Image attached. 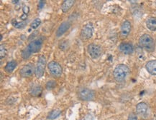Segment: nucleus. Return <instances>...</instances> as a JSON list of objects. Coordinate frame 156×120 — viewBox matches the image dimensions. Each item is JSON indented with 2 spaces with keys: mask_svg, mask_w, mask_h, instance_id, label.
Returning a JSON list of instances; mask_svg holds the SVG:
<instances>
[{
  "mask_svg": "<svg viewBox=\"0 0 156 120\" xmlns=\"http://www.w3.org/2000/svg\"><path fill=\"white\" fill-rule=\"evenodd\" d=\"M69 41L67 40H63V41H61L59 42V44H58V47L61 49L62 50H66L69 48Z\"/></svg>",
  "mask_w": 156,
  "mask_h": 120,
  "instance_id": "nucleus-21",
  "label": "nucleus"
},
{
  "mask_svg": "<svg viewBox=\"0 0 156 120\" xmlns=\"http://www.w3.org/2000/svg\"><path fill=\"white\" fill-rule=\"evenodd\" d=\"M12 24L14 27L19 29V28H22V27H25L26 22H25V21H22V22H17V21H16V19H12Z\"/></svg>",
  "mask_w": 156,
  "mask_h": 120,
  "instance_id": "nucleus-20",
  "label": "nucleus"
},
{
  "mask_svg": "<svg viewBox=\"0 0 156 120\" xmlns=\"http://www.w3.org/2000/svg\"><path fill=\"white\" fill-rule=\"evenodd\" d=\"M129 72L130 69L125 64H119L114 70V77L117 82H123L126 79L127 76L129 74Z\"/></svg>",
  "mask_w": 156,
  "mask_h": 120,
  "instance_id": "nucleus-2",
  "label": "nucleus"
},
{
  "mask_svg": "<svg viewBox=\"0 0 156 120\" xmlns=\"http://www.w3.org/2000/svg\"><path fill=\"white\" fill-rule=\"evenodd\" d=\"M44 4H45V2L43 1H40L38 3V9H41L42 8H43V6H44Z\"/></svg>",
  "mask_w": 156,
  "mask_h": 120,
  "instance_id": "nucleus-27",
  "label": "nucleus"
},
{
  "mask_svg": "<svg viewBox=\"0 0 156 120\" xmlns=\"http://www.w3.org/2000/svg\"><path fill=\"white\" fill-rule=\"evenodd\" d=\"M78 96L79 99L84 101H90L94 99V92L90 89L86 88V87H83L80 88L78 92Z\"/></svg>",
  "mask_w": 156,
  "mask_h": 120,
  "instance_id": "nucleus-6",
  "label": "nucleus"
},
{
  "mask_svg": "<svg viewBox=\"0 0 156 120\" xmlns=\"http://www.w3.org/2000/svg\"><path fill=\"white\" fill-rule=\"evenodd\" d=\"M87 51L89 55L92 56L93 59H98L102 55V50L99 45L96 44H90L87 47Z\"/></svg>",
  "mask_w": 156,
  "mask_h": 120,
  "instance_id": "nucleus-7",
  "label": "nucleus"
},
{
  "mask_svg": "<svg viewBox=\"0 0 156 120\" xmlns=\"http://www.w3.org/2000/svg\"><path fill=\"white\" fill-rule=\"evenodd\" d=\"M42 91H43V88H42L41 86L39 85V84H33L29 90V92H30V95L31 96L38 97L41 95Z\"/></svg>",
  "mask_w": 156,
  "mask_h": 120,
  "instance_id": "nucleus-14",
  "label": "nucleus"
},
{
  "mask_svg": "<svg viewBox=\"0 0 156 120\" xmlns=\"http://www.w3.org/2000/svg\"><path fill=\"white\" fill-rule=\"evenodd\" d=\"M48 67L51 75L53 76L54 77L58 78V77H61V74H62V67H61V65H60L58 62H56V61H50L49 64H48Z\"/></svg>",
  "mask_w": 156,
  "mask_h": 120,
  "instance_id": "nucleus-5",
  "label": "nucleus"
},
{
  "mask_svg": "<svg viewBox=\"0 0 156 120\" xmlns=\"http://www.w3.org/2000/svg\"><path fill=\"white\" fill-rule=\"evenodd\" d=\"M70 27H71V24H70L69 22H63V23L59 26L58 30H57L56 35V37H60L62 36L63 35H64V34L69 30Z\"/></svg>",
  "mask_w": 156,
  "mask_h": 120,
  "instance_id": "nucleus-13",
  "label": "nucleus"
},
{
  "mask_svg": "<svg viewBox=\"0 0 156 120\" xmlns=\"http://www.w3.org/2000/svg\"><path fill=\"white\" fill-rule=\"evenodd\" d=\"M146 26L150 31H156V19L154 17L149 18L146 22Z\"/></svg>",
  "mask_w": 156,
  "mask_h": 120,
  "instance_id": "nucleus-17",
  "label": "nucleus"
},
{
  "mask_svg": "<svg viewBox=\"0 0 156 120\" xmlns=\"http://www.w3.org/2000/svg\"><path fill=\"white\" fill-rule=\"evenodd\" d=\"M61 112L60 110H53L52 112H50L49 114L48 115V119H54L58 117L60 114H61Z\"/></svg>",
  "mask_w": 156,
  "mask_h": 120,
  "instance_id": "nucleus-19",
  "label": "nucleus"
},
{
  "mask_svg": "<svg viewBox=\"0 0 156 120\" xmlns=\"http://www.w3.org/2000/svg\"><path fill=\"white\" fill-rule=\"evenodd\" d=\"M131 31V23L129 21L126 20L122 24L121 26V36L122 38H125L129 35Z\"/></svg>",
  "mask_w": 156,
  "mask_h": 120,
  "instance_id": "nucleus-11",
  "label": "nucleus"
},
{
  "mask_svg": "<svg viewBox=\"0 0 156 120\" xmlns=\"http://www.w3.org/2000/svg\"><path fill=\"white\" fill-rule=\"evenodd\" d=\"M74 3H75L74 0H66L63 1L62 5H61V10L63 12H67L72 7Z\"/></svg>",
  "mask_w": 156,
  "mask_h": 120,
  "instance_id": "nucleus-16",
  "label": "nucleus"
},
{
  "mask_svg": "<svg viewBox=\"0 0 156 120\" xmlns=\"http://www.w3.org/2000/svg\"><path fill=\"white\" fill-rule=\"evenodd\" d=\"M94 33V27L92 24H87L84 26L81 31V37L82 40H87L92 38Z\"/></svg>",
  "mask_w": 156,
  "mask_h": 120,
  "instance_id": "nucleus-8",
  "label": "nucleus"
},
{
  "mask_svg": "<svg viewBox=\"0 0 156 120\" xmlns=\"http://www.w3.org/2000/svg\"><path fill=\"white\" fill-rule=\"evenodd\" d=\"M119 50L125 54H130L133 52V47L130 43H122L119 46Z\"/></svg>",
  "mask_w": 156,
  "mask_h": 120,
  "instance_id": "nucleus-12",
  "label": "nucleus"
},
{
  "mask_svg": "<svg viewBox=\"0 0 156 120\" xmlns=\"http://www.w3.org/2000/svg\"><path fill=\"white\" fill-rule=\"evenodd\" d=\"M33 73H35V68L31 64L25 65L19 71V74H20L21 77H24V78L31 77L33 74Z\"/></svg>",
  "mask_w": 156,
  "mask_h": 120,
  "instance_id": "nucleus-10",
  "label": "nucleus"
},
{
  "mask_svg": "<svg viewBox=\"0 0 156 120\" xmlns=\"http://www.w3.org/2000/svg\"><path fill=\"white\" fill-rule=\"evenodd\" d=\"M22 11H23L24 14L27 15V14L30 12V9H29V7L27 6H24L23 8H22Z\"/></svg>",
  "mask_w": 156,
  "mask_h": 120,
  "instance_id": "nucleus-26",
  "label": "nucleus"
},
{
  "mask_svg": "<svg viewBox=\"0 0 156 120\" xmlns=\"http://www.w3.org/2000/svg\"><path fill=\"white\" fill-rule=\"evenodd\" d=\"M27 14H22V15L20 17V19H22V21H25V19H27Z\"/></svg>",
  "mask_w": 156,
  "mask_h": 120,
  "instance_id": "nucleus-28",
  "label": "nucleus"
},
{
  "mask_svg": "<svg viewBox=\"0 0 156 120\" xmlns=\"http://www.w3.org/2000/svg\"><path fill=\"white\" fill-rule=\"evenodd\" d=\"M12 2H14V4H17L16 2H19V1H12Z\"/></svg>",
  "mask_w": 156,
  "mask_h": 120,
  "instance_id": "nucleus-29",
  "label": "nucleus"
},
{
  "mask_svg": "<svg viewBox=\"0 0 156 120\" xmlns=\"http://www.w3.org/2000/svg\"><path fill=\"white\" fill-rule=\"evenodd\" d=\"M45 66H46V59L43 55L39 56L38 62L35 68V74L37 78H40L45 73Z\"/></svg>",
  "mask_w": 156,
  "mask_h": 120,
  "instance_id": "nucleus-4",
  "label": "nucleus"
},
{
  "mask_svg": "<svg viewBox=\"0 0 156 120\" xmlns=\"http://www.w3.org/2000/svg\"><path fill=\"white\" fill-rule=\"evenodd\" d=\"M145 69L150 74L156 75V60H150L145 64Z\"/></svg>",
  "mask_w": 156,
  "mask_h": 120,
  "instance_id": "nucleus-15",
  "label": "nucleus"
},
{
  "mask_svg": "<svg viewBox=\"0 0 156 120\" xmlns=\"http://www.w3.org/2000/svg\"><path fill=\"white\" fill-rule=\"evenodd\" d=\"M127 120H137V117L135 114H134V113H131V114L129 115V117H128Z\"/></svg>",
  "mask_w": 156,
  "mask_h": 120,
  "instance_id": "nucleus-25",
  "label": "nucleus"
},
{
  "mask_svg": "<svg viewBox=\"0 0 156 120\" xmlns=\"http://www.w3.org/2000/svg\"><path fill=\"white\" fill-rule=\"evenodd\" d=\"M136 112H137V114L142 118H146L149 114L148 106L145 102H140V103L137 104V107H136Z\"/></svg>",
  "mask_w": 156,
  "mask_h": 120,
  "instance_id": "nucleus-9",
  "label": "nucleus"
},
{
  "mask_svg": "<svg viewBox=\"0 0 156 120\" xmlns=\"http://www.w3.org/2000/svg\"><path fill=\"white\" fill-rule=\"evenodd\" d=\"M43 43V37H40L36 40H33L27 45L25 49L22 52V57L23 59H27L34 53L38 52L42 48Z\"/></svg>",
  "mask_w": 156,
  "mask_h": 120,
  "instance_id": "nucleus-1",
  "label": "nucleus"
},
{
  "mask_svg": "<svg viewBox=\"0 0 156 120\" xmlns=\"http://www.w3.org/2000/svg\"><path fill=\"white\" fill-rule=\"evenodd\" d=\"M1 52H0V54H1V59H2L3 58L5 57L6 54V49L5 48V47L4 46V45L1 44Z\"/></svg>",
  "mask_w": 156,
  "mask_h": 120,
  "instance_id": "nucleus-23",
  "label": "nucleus"
},
{
  "mask_svg": "<svg viewBox=\"0 0 156 120\" xmlns=\"http://www.w3.org/2000/svg\"><path fill=\"white\" fill-rule=\"evenodd\" d=\"M17 62H16L14 60L9 61V62H7V64H6L5 67H4V70L7 73H12L13 71L14 70L16 66H17Z\"/></svg>",
  "mask_w": 156,
  "mask_h": 120,
  "instance_id": "nucleus-18",
  "label": "nucleus"
},
{
  "mask_svg": "<svg viewBox=\"0 0 156 120\" xmlns=\"http://www.w3.org/2000/svg\"><path fill=\"white\" fill-rule=\"evenodd\" d=\"M55 85H56V82L54 81H50V82H48L47 83L46 87L48 90H51V89H53L55 87Z\"/></svg>",
  "mask_w": 156,
  "mask_h": 120,
  "instance_id": "nucleus-24",
  "label": "nucleus"
},
{
  "mask_svg": "<svg viewBox=\"0 0 156 120\" xmlns=\"http://www.w3.org/2000/svg\"><path fill=\"white\" fill-rule=\"evenodd\" d=\"M140 46L147 50V52H152L155 49V42L150 35L145 34L142 35L139 40Z\"/></svg>",
  "mask_w": 156,
  "mask_h": 120,
  "instance_id": "nucleus-3",
  "label": "nucleus"
},
{
  "mask_svg": "<svg viewBox=\"0 0 156 120\" xmlns=\"http://www.w3.org/2000/svg\"><path fill=\"white\" fill-rule=\"evenodd\" d=\"M40 24H41V20H40V19L36 18L35 20L32 21L31 24H30V27H31L32 29H33V30H35V29L38 28L39 26L40 25Z\"/></svg>",
  "mask_w": 156,
  "mask_h": 120,
  "instance_id": "nucleus-22",
  "label": "nucleus"
}]
</instances>
